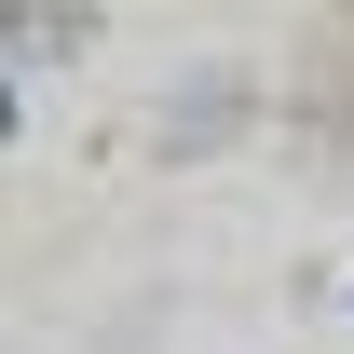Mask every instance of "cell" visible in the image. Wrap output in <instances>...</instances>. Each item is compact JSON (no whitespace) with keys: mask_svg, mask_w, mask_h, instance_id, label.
I'll return each mask as SVG.
<instances>
[{"mask_svg":"<svg viewBox=\"0 0 354 354\" xmlns=\"http://www.w3.org/2000/svg\"><path fill=\"white\" fill-rule=\"evenodd\" d=\"M150 136H164V150H232V136H245V68H191V82L150 109Z\"/></svg>","mask_w":354,"mask_h":354,"instance_id":"6da1fadb","label":"cell"},{"mask_svg":"<svg viewBox=\"0 0 354 354\" xmlns=\"http://www.w3.org/2000/svg\"><path fill=\"white\" fill-rule=\"evenodd\" d=\"M68 55H95V14H68V0L14 28V68H68Z\"/></svg>","mask_w":354,"mask_h":354,"instance_id":"7a4b0ae2","label":"cell"}]
</instances>
